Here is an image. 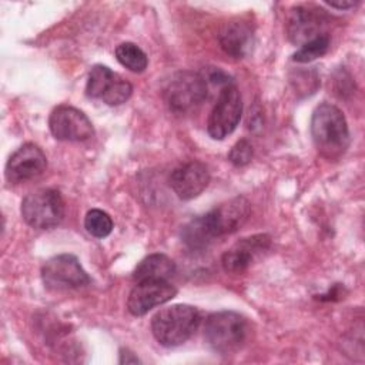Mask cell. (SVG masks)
I'll list each match as a JSON object with an SVG mask.
<instances>
[{"label": "cell", "instance_id": "1", "mask_svg": "<svg viewBox=\"0 0 365 365\" xmlns=\"http://www.w3.org/2000/svg\"><path fill=\"white\" fill-rule=\"evenodd\" d=\"M250 211L245 197H234L185 224L181 231L182 242L192 251L205 250L215 238L235 232L247 221Z\"/></svg>", "mask_w": 365, "mask_h": 365}, {"label": "cell", "instance_id": "2", "mask_svg": "<svg viewBox=\"0 0 365 365\" xmlns=\"http://www.w3.org/2000/svg\"><path fill=\"white\" fill-rule=\"evenodd\" d=\"M311 135L322 157L339 158L349 145V130L344 113L334 104H319L312 113Z\"/></svg>", "mask_w": 365, "mask_h": 365}, {"label": "cell", "instance_id": "3", "mask_svg": "<svg viewBox=\"0 0 365 365\" xmlns=\"http://www.w3.org/2000/svg\"><path fill=\"white\" fill-rule=\"evenodd\" d=\"M201 317L195 307L175 304L160 309L151 319V331L163 346H178L197 331Z\"/></svg>", "mask_w": 365, "mask_h": 365}, {"label": "cell", "instance_id": "4", "mask_svg": "<svg viewBox=\"0 0 365 365\" xmlns=\"http://www.w3.org/2000/svg\"><path fill=\"white\" fill-rule=\"evenodd\" d=\"M248 325L242 315L234 311L211 314L204 325V339L217 354H232L241 348L247 338Z\"/></svg>", "mask_w": 365, "mask_h": 365}, {"label": "cell", "instance_id": "5", "mask_svg": "<svg viewBox=\"0 0 365 365\" xmlns=\"http://www.w3.org/2000/svg\"><path fill=\"white\" fill-rule=\"evenodd\" d=\"M207 98V81L194 71L175 73L164 88V100L175 114L194 111Z\"/></svg>", "mask_w": 365, "mask_h": 365}, {"label": "cell", "instance_id": "6", "mask_svg": "<svg viewBox=\"0 0 365 365\" xmlns=\"http://www.w3.org/2000/svg\"><path fill=\"white\" fill-rule=\"evenodd\" d=\"M21 217L33 228L51 230L64 218V201L53 188H41L30 192L21 201Z\"/></svg>", "mask_w": 365, "mask_h": 365}, {"label": "cell", "instance_id": "7", "mask_svg": "<svg viewBox=\"0 0 365 365\" xmlns=\"http://www.w3.org/2000/svg\"><path fill=\"white\" fill-rule=\"evenodd\" d=\"M241 114L242 100L237 86L232 83L224 84L207 121V131L210 137L214 140L225 138L237 128Z\"/></svg>", "mask_w": 365, "mask_h": 365}, {"label": "cell", "instance_id": "8", "mask_svg": "<svg viewBox=\"0 0 365 365\" xmlns=\"http://www.w3.org/2000/svg\"><path fill=\"white\" fill-rule=\"evenodd\" d=\"M131 93L133 86L107 66L97 64L91 68L86 84L87 97L101 100L108 106H120L131 97Z\"/></svg>", "mask_w": 365, "mask_h": 365}, {"label": "cell", "instance_id": "9", "mask_svg": "<svg viewBox=\"0 0 365 365\" xmlns=\"http://www.w3.org/2000/svg\"><path fill=\"white\" fill-rule=\"evenodd\" d=\"M41 279L48 289L78 288L90 282L88 274L71 254H60L47 259L41 267Z\"/></svg>", "mask_w": 365, "mask_h": 365}, {"label": "cell", "instance_id": "10", "mask_svg": "<svg viewBox=\"0 0 365 365\" xmlns=\"http://www.w3.org/2000/svg\"><path fill=\"white\" fill-rule=\"evenodd\" d=\"M48 127L54 138L60 141H86L94 134L90 118L71 106L56 107L50 114Z\"/></svg>", "mask_w": 365, "mask_h": 365}, {"label": "cell", "instance_id": "11", "mask_svg": "<svg viewBox=\"0 0 365 365\" xmlns=\"http://www.w3.org/2000/svg\"><path fill=\"white\" fill-rule=\"evenodd\" d=\"M327 14L325 10L312 6H297L289 13L287 21L288 38L298 46H302L325 33Z\"/></svg>", "mask_w": 365, "mask_h": 365}, {"label": "cell", "instance_id": "12", "mask_svg": "<svg viewBox=\"0 0 365 365\" xmlns=\"http://www.w3.org/2000/svg\"><path fill=\"white\" fill-rule=\"evenodd\" d=\"M177 294L174 285L165 279H144L137 281L130 291L127 309L134 317L145 315L153 308L171 301Z\"/></svg>", "mask_w": 365, "mask_h": 365}, {"label": "cell", "instance_id": "13", "mask_svg": "<svg viewBox=\"0 0 365 365\" xmlns=\"http://www.w3.org/2000/svg\"><path fill=\"white\" fill-rule=\"evenodd\" d=\"M46 167L47 158L43 150L33 143H26L10 155L4 175L7 181L19 184L38 177Z\"/></svg>", "mask_w": 365, "mask_h": 365}, {"label": "cell", "instance_id": "14", "mask_svg": "<svg viewBox=\"0 0 365 365\" xmlns=\"http://www.w3.org/2000/svg\"><path fill=\"white\" fill-rule=\"evenodd\" d=\"M210 182V173L200 161H188L170 175V187L178 198L188 201L198 197Z\"/></svg>", "mask_w": 365, "mask_h": 365}, {"label": "cell", "instance_id": "15", "mask_svg": "<svg viewBox=\"0 0 365 365\" xmlns=\"http://www.w3.org/2000/svg\"><path fill=\"white\" fill-rule=\"evenodd\" d=\"M269 244H271V240L265 234L242 238L234 247H231L224 252L221 258L224 271L230 274L244 272L251 265L254 257L258 252L265 251L269 247Z\"/></svg>", "mask_w": 365, "mask_h": 365}, {"label": "cell", "instance_id": "16", "mask_svg": "<svg viewBox=\"0 0 365 365\" xmlns=\"http://www.w3.org/2000/svg\"><path fill=\"white\" fill-rule=\"evenodd\" d=\"M218 41L228 56L242 58L250 53L254 43L252 29L244 21H230L221 29Z\"/></svg>", "mask_w": 365, "mask_h": 365}, {"label": "cell", "instance_id": "17", "mask_svg": "<svg viewBox=\"0 0 365 365\" xmlns=\"http://www.w3.org/2000/svg\"><path fill=\"white\" fill-rule=\"evenodd\" d=\"M175 274L174 261L165 254H151L141 259L133 272L135 281L144 279H165L168 281Z\"/></svg>", "mask_w": 365, "mask_h": 365}, {"label": "cell", "instance_id": "18", "mask_svg": "<svg viewBox=\"0 0 365 365\" xmlns=\"http://www.w3.org/2000/svg\"><path fill=\"white\" fill-rule=\"evenodd\" d=\"M115 58L121 66L133 73H143L148 66L147 54L137 44L130 41L117 46Z\"/></svg>", "mask_w": 365, "mask_h": 365}, {"label": "cell", "instance_id": "19", "mask_svg": "<svg viewBox=\"0 0 365 365\" xmlns=\"http://www.w3.org/2000/svg\"><path fill=\"white\" fill-rule=\"evenodd\" d=\"M84 227L87 232L91 234L93 237L104 238L110 235V232L113 231V220L106 211L93 208L86 214Z\"/></svg>", "mask_w": 365, "mask_h": 365}, {"label": "cell", "instance_id": "20", "mask_svg": "<svg viewBox=\"0 0 365 365\" xmlns=\"http://www.w3.org/2000/svg\"><path fill=\"white\" fill-rule=\"evenodd\" d=\"M329 47V36L322 34L305 44H302L292 56V60L297 63H308L312 61L321 56H324L328 51Z\"/></svg>", "mask_w": 365, "mask_h": 365}, {"label": "cell", "instance_id": "21", "mask_svg": "<svg viewBox=\"0 0 365 365\" xmlns=\"http://www.w3.org/2000/svg\"><path fill=\"white\" fill-rule=\"evenodd\" d=\"M252 154H254V150H252V145L248 140H240L237 141L232 148L230 150L228 153V160L237 165V167H242V165H247L251 158H252Z\"/></svg>", "mask_w": 365, "mask_h": 365}, {"label": "cell", "instance_id": "22", "mask_svg": "<svg viewBox=\"0 0 365 365\" xmlns=\"http://www.w3.org/2000/svg\"><path fill=\"white\" fill-rule=\"evenodd\" d=\"M137 362H140L138 361V358L134 355V354H131V352H128V351H121V354H120V364H137Z\"/></svg>", "mask_w": 365, "mask_h": 365}, {"label": "cell", "instance_id": "23", "mask_svg": "<svg viewBox=\"0 0 365 365\" xmlns=\"http://www.w3.org/2000/svg\"><path fill=\"white\" fill-rule=\"evenodd\" d=\"M358 1H325V4L331 6V7H335V9H351L356 4Z\"/></svg>", "mask_w": 365, "mask_h": 365}]
</instances>
